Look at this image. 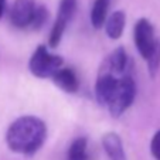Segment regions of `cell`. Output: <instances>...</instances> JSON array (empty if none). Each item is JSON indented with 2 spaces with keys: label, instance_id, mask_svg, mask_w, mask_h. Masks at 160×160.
<instances>
[{
  "label": "cell",
  "instance_id": "obj_1",
  "mask_svg": "<svg viewBox=\"0 0 160 160\" xmlns=\"http://www.w3.org/2000/svg\"><path fill=\"white\" fill-rule=\"evenodd\" d=\"M47 138V128L36 116H21L9 126L6 142L10 150L21 154H31L42 146Z\"/></svg>",
  "mask_w": 160,
  "mask_h": 160
},
{
  "label": "cell",
  "instance_id": "obj_2",
  "mask_svg": "<svg viewBox=\"0 0 160 160\" xmlns=\"http://www.w3.org/2000/svg\"><path fill=\"white\" fill-rule=\"evenodd\" d=\"M31 74L38 78H52L62 68V58L48 52L45 45H40L33 52L28 62Z\"/></svg>",
  "mask_w": 160,
  "mask_h": 160
},
{
  "label": "cell",
  "instance_id": "obj_3",
  "mask_svg": "<svg viewBox=\"0 0 160 160\" xmlns=\"http://www.w3.org/2000/svg\"><path fill=\"white\" fill-rule=\"evenodd\" d=\"M136 95V85L132 77L125 75L118 79V84L115 87V91L112 94L111 99L108 102V108L112 116H121L130 105Z\"/></svg>",
  "mask_w": 160,
  "mask_h": 160
},
{
  "label": "cell",
  "instance_id": "obj_4",
  "mask_svg": "<svg viewBox=\"0 0 160 160\" xmlns=\"http://www.w3.org/2000/svg\"><path fill=\"white\" fill-rule=\"evenodd\" d=\"M156 41L157 40L154 37V30L150 21L146 18H139L135 24V44L143 60L149 58L156 45Z\"/></svg>",
  "mask_w": 160,
  "mask_h": 160
},
{
  "label": "cell",
  "instance_id": "obj_5",
  "mask_svg": "<svg viewBox=\"0 0 160 160\" xmlns=\"http://www.w3.org/2000/svg\"><path fill=\"white\" fill-rule=\"evenodd\" d=\"M34 0H16L12 9V23L18 28L28 27L31 24L34 12H36Z\"/></svg>",
  "mask_w": 160,
  "mask_h": 160
},
{
  "label": "cell",
  "instance_id": "obj_6",
  "mask_svg": "<svg viewBox=\"0 0 160 160\" xmlns=\"http://www.w3.org/2000/svg\"><path fill=\"white\" fill-rule=\"evenodd\" d=\"M118 79L119 78H116L113 74L106 72V71L98 77L97 85H95V95L101 105H108L116 84H118Z\"/></svg>",
  "mask_w": 160,
  "mask_h": 160
},
{
  "label": "cell",
  "instance_id": "obj_7",
  "mask_svg": "<svg viewBox=\"0 0 160 160\" xmlns=\"http://www.w3.org/2000/svg\"><path fill=\"white\" fill-rule=\"evenodd\" d=\"M52 81L55 82L57 87H60L62 91L74 94L77 92L79 88V81L77 74L74 72L71 68H61L58 72H55V75L52 77Z\"/></svg>",
  "mask_w": 160,
  "mask_h": 160
},
{
  "label": "cell",
  "instance_id": "obj_8",
  "mask_svg": "<svg viewBox=\"0 0 160 160\" xmlns=\"http://www.w3.org/2000/svg\"><path fill=\"white\" fill-rule=\"evenodd\" d=\"M102 146L111 160H128L122 140L116 133H106L102 138Z\"/></svg>",
  "mask_w": 160,
  "mask_h": 160
},
{
  "label": "cell",
  "instance_id": "obj_9",
  "mask_svg": "<svg viewBox=\"0 0 160 160\" xmlns=\"http://www.w3.org/2000/svg\"><path fill=\"white\" fill-rule=\"evenodd\" d=\"M125 21H126V16L122 10H118L109 16V18L105 21V31L109 38L116 40L122 36L125 28Z\"/></svg>",
  "mask_w": 160,
  "mask_h": 160
},
{
  "label": "cell",
  "instance_id": "obj_10",
  "mask_svg": "<svg viewBox=\"0 0 160 160\" xmlns=\"http://www.w3.org/2000/svg\"><path fill=\"white\" fill-rule=\"evenodd\" d=\"M108 65H109V70L111 71H106V72H111V74H121L126 70V65H128V54L125 51L123 47H118L116 50L112 51V54L109 55L108 58Z\"/></svg>",
  "mask_w": 160,
  "mask_h": 160
},
{
  "label": "cell",
  "instance_id": "obj_11",
  "mask_svg": "<svg viewBox=\"0 0 160 160\" xmlns=\"http://www.w3.org/2000/svg\"><path fill=\"white\" fill-rule=\"evenodd\" d=\"M109 9V0H95L91 10V23L95 28L103 27Z\"/></svg>",
  "mask_w": 160,
  "mask_h": 160
},
{
  "label": "cell",
  "instance_id": "obj_12",
  "mask_svg": "<svg viewBox=\"0 0 160 160\" xmlns=\"http://www.w3.org/2000/svg\"><path fill=\"white\" fill-rule=\"evenodd\" d=\"M68 160H88L85 138H78L71 143L70 150H68Z\"/></svg>",
  "mask_w": 160,
  "mask_h": 160
},
{
  "label": "cell",
  "instance_id": "obj_13",
  "mask_svg": "<svg viewBox=\"0 0 160 160\" xmlns=\"http://www.w3.org/2000/svg\"><path fill=\"white\" fill-rule=\"evenodd\" d=\"M75 10H77V0H61L57 20L62 21V23L67 24V23L72 18Z\"/></svg>",
  "mask_w": 160,
  "mask_h": 160
},
{
  "label": "cell",
  "instance_id": "obj_14",
  "mask_svg": "<svg viewBox=\"0 0 160 160\" xmlns=\"http://www.w3.org/2000/svg\"><path fill=\"white\" fill-rule=\"evenodd\" d=\"M146 61H148L149 74H150V77H154L160 67V41L159 40L156 41V45H154L153 51H152V54L149 55V58Z\"/></svg>",
  "mask_w": 160,
  "mask_h": 160
},
{
  "label": "cell",
  "instance_id": "obj_15",
  "mask_svg": "<svg viewBox=\"0 0 160 160\" xmlns=\"http://www.w3.org/2000/svg\"><path fill=\"white\" fill-rule=\"evenodd\" d=\"M65 27H67L65 23H62V21H60V20H55L54 26H52L51 34H50V40H48V44L51 45V47H57V45L60 44Z\"/></svg>",
  "mask_w": 160,
  "mask_h": 160
},
{
  "label": "cell",
  "instance_id": "obj_16",
  "mask_svg": "<svg viewBox=\"0 0 160 160\" xmlns=\"http://www.w3.org/2000/svg\"><path fill=\"white\" fill-rule=\"evenodd\" d=\"M47 18H48V10L45 9L44 6H37L30 26L34 28V30H38V28H41L42 26H44Z\"/></svg>",
  "mask_w": 160,
  "mask_h": 160
},
{
  "label": "cell",
  "instance_id": "obj_17",
  "mask_svg": "<svg viewBox=\"0 0 160 160\" xmlns=\"http://www.w3.org/2000/svg\"><path fill=\"white\" fill-rule=\"evenodd\" d=\"M150 152L156 160H160V130L154 133L150 143Z\"/></svg>",
  "mask_w": 160,
  "mask_h": 160
},
{
  "label": "cell",
  "instance_id": "obj_18",
  "mask_svg": "<svg viewBox=\"0 0 160 160\" xmlns=\"http://www.w3.org/2000/svg\"><path fill=\"white\" fill-rule=\"evenodd\" d=\"M4 7H6V0H0V18L4 13Z\"/></svg>",
  "mask_w": 160,
  "mask_h": 160
}]
</instances>
